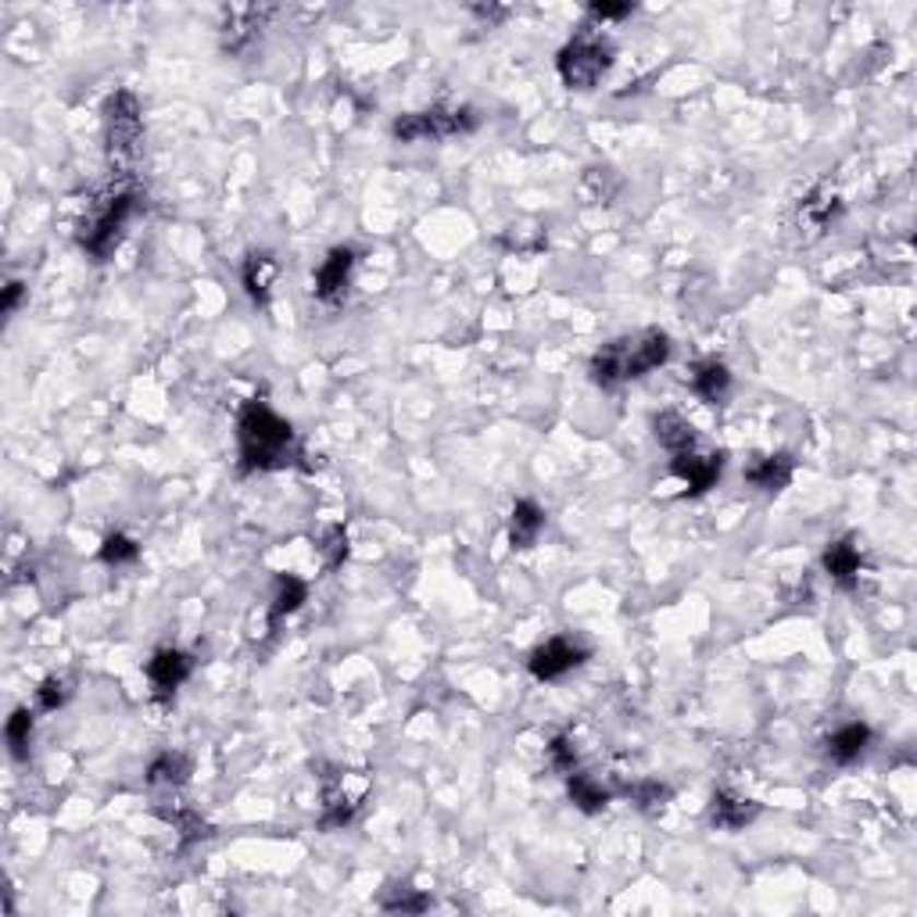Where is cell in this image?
I'll return each instance as SVG.
<instances>
[{
    "mask_svg": "<svg viewBox=\"0 0 917 917\" xmlns=\"http://www.w3.org/2000/svg\"><path fill=\"white\" fill-rule=\"evenodd\" d=\"M237 442H240V470L244 473L287 470V467H294V459L302 456L291 423L277 416L266 402H258V398L240 409Z\"/></svg>",
    "mask_w": 917,
    "mask_h": 917,
    "instance_id": "6da1fadb",
    "label": "cell"
},
{
    "mask_svg": "<svg viewBox=\"0 0 917 917\" xmlns=\"http://www.w3.org/2000/svg\"><path fill=\"white\" fill-rule=\"evenodd\" d=\"M670 358V338L663 330H638V333H624V338H613L610 344H602L596 355H591L588 373L602 391H613V387L627 384V380H642L649 377L653 369H660Z\"/></svg>",
    "mask_w": 917,
    "mask_h": 917,
    "instance_id": "7a4b0ae2",
    "label": "cell"
},
{
    "mask_svg": "<svg viewBox=\"0 0 917 917\" xmlns=\"http://www.w3.org/2000/svg\"><path fill=\"white\" fill-rule=\"evenodd\" d=\"M140 140H144V115H140L137 97L129 90H115L105 101V148L108 162L126 173L137 162Z\"/></svg>",
    "mask_w": 917,
    "mask_h": 917,
    "instance_id": "3957f363",
    "label": "cell"
},
{
    "mask_svg": "<svg viewBox=\"0 0 917 917\" xmlns=\"http://www.w3.org/2000/svg\"><path fill=\"white\" fill-rule=\"evenodd\" d=\"M610 64H613V47L596 33L574 36V40L560 50V58H555L560 80L571 90H596L602 75L610 72Z\"/></svg>",
    "mask_w": 917,
    "mask_h": 917,
    "instance_id": "277c9868",
    "label": "cell"
},
{
    "mask_svg": "<svg viewBox=\"0 0 917 917\" xmlns=\"http://www.w3.org/2000/svg\"><path fill=\"white\" fill-rule=\"evenodd\" d=\"M481 126V115L473 108H427V111H409L398 115L391 133L402 144H416V140H448V137H462L473 133Z\"/></svg>",
    "mask_w": 917,
    "mask_h": 917,
    "instance_id": "5b68a950",
    "label": "cell"
},
{
    "mask_svg": "<svg viewBox=\"0 0 917 917\" xmlns=\"http://www.w3.org/2000/svg\"><path fill=\"white\" fill-rule=\"evenodd\" d=\"M137 209V193L133 190H119L111 193L105 201V209H101L90 223H83L80 230V248L94 258V262H105V258L119 248L122 240V230L129 223V215Z\"/></svg>",
    "mask_w": 917,
    "mask_h": 917,
    "instance_id": "8992f818",
    "label": "cell"
},
{
    "mask_svg": "<svg viewBox=\"0 0 917 917\" xmlns=\"http://www.w3.org/2000/svg\"><path fill=\"white\" fill-rule=\"evenodd\" d=\"M585 660H588L585 645H577L574 638L560 635V638L541 642L538 649L531 653V660H527V667H531V674L538 681H560V678L571 674V670H577Z\"/></svg>",
    "mask_w": 917,
    "mask_h": 917,
    "instance_id": "52a82bcc",
    "label": "cell"
},
{
    "mask_svg": "<svg viewBox=\"0 0 917 917\" xmlns=\"http://www.w3.org/2000/svg\"><path fill=\"white\" fill-rule=\"evenodd\" d=\"M670 473H674L681 484H689V495H703V491L714 487L720 481V473H725V451H699V448L678 451V456L670 459Z\"/></svg>",
    "mask_w": 917,
    "mask_h": 917,
    "instance_id": "ba28073f",
    "label": "cell"
},
{
    "mask_svg": "<svg viewBox=\"0 0 917 917\" xmlns=\"http://www.w3.org/2000/svg\"><path fill=\"white\" fill-rule=\"evenodd\" d=\"M348 781H352V774L338 771V778H327V785H322V818H319L322 832L344 828V824L355 818V810L363 807L369 785H363V789L352 792V789H348Z\"/></svg>",
    "mask_w": 917,
    "mask_h": 917,
    "instance_id": "9c48e42d",
    "label": "cell"
},
{
    "mask_svg": "<svg viewBox=\"0 0 917 917\" xmlns=\"http://www.w3.org/2000/svg\"><path fill=\"white\" fill-rule=\"evenodd\" d=\"M355 251L352 248H333L322 266L316 269V298L322 305H341L348 298V283H352Z\"/></svg>",
    "mask_w": 917,
    "mask_h": 917,
    "instance_id": "30bf717a",
    "label": "cell"
},
{
    "mask_svg": "<svg viewBox=\"0 0 917 917\" xmlns=\"http://www.w3.org/2000/svg\"><path fill=\"white\" fill-rule=\"evenodd\" d=\"M821 566H824V574H828L838 588L854 591L857 580H860V571H863V552L857 545V538L832 541V545L824 549V555H821Z\"/></svg>",
    "mask_w": 917,
    "mask_h": 917,
    "instance_id": "8fae6325",
    "label": "cell"
},
{
    "mask_svg": "<svg viewBox=\"0 0 917 917\" xmlns=\"http://www.w3.org/2000/svg\"><path fill=\"white\" fill-rule=\"evenodd\" d=\"M760 818V803L745 799L731 789H717L714 799H709V824L720 832H742L749 821Z\"/></svg>",
    "mask_w": 917,
    "mask_h": 917,
    "instance_id": "7c38bea8",
    "label": "cell"
},
{
    "mask_svg": "<svg viewBox=\"0 0 917 917\" xmlns=\"http://www.w3.org/2000/svg\"><path fill=\"white\" fill-rule=\"evenodd\" d=\"M193 674V656L184 649H158L148 663V678L158 695H173Z\"/></svg>",
    "mask_w": 917,
    "mask_h": 917,
    "instance_id": "4fadbf2b",
    "label": "cell"
},
{
    "mask_svg": "<svg viewBox=\"0 0 917 917\" xmlns=\"http://www.w3.org/2000/svg\"><path fill=\"white\" fill-rule=\"evenodd\" d=\"M280 273V262L273 251H251L244 258L240 266V280H244V291H248V298L255 305H269V294H273V283Z\"/></svg>",
    "mask_w": 917,
    "mask_h": 917,
    "instance_id": "5bb4252c",
    "label": "cell"
},
{
    "mask_svg": "<svg viewBox=\"0 0 917 917\" xmlns=\"http://www.w3.org/2000/svg\"><path fill=\"white\" fill-rule=\"evenodd\" d=\"M796 473V459L789 451H774V456L756 459L753 467L745 470V481L753 484L756 491H767V495H778L781 487H789Z\"/></svg>",
    "mask_w": 917,
    "mask_h": 917,
    "instance_id": "9a60e30c",
    "label": "cell"
},
{
    "mask_svg": "<svg viewBox=\"0 0 917 917\" xmlns=\"http://www.w3.org/2000/svg\"><path fill=\"white\" fill-rule=\"evenodd\" d=\"M273 15V8H234L230 11V22H226V50L230 55H244L255 40H258V30H262V22Z\"/></svg>",
    "mask_w": 917,
    "mask_h": 917,
    "instance_id": "2e32d148",
    "label": "cell"
},
{
    "mask_svg": "<svg viewBox=\"0 0 917 917\" xmlns=\"http://www.w3.org/2000/svg\"><path fill=\"white\" fill-rule=\"evenodd\" d=\"M689 384L706 405H720L731 391V369L720 363V358H703V363L692 366Z\"/></svg>",
    "mask_w": 917,
    "mask_h": 917,
    "instance_id": "e0dca14e",
    "label": "cell"
},
{
    "mask_svg": "<svg viewBox=\"0 0 917 917\" xmlns=\"http://www.w3.org/2000/svg\"><path fill=\"white\" fill-rule=\"evenodd\" d=\"M868 745H871V728L868 725H846V728H838L835 734L824 739V753H828L832 764L849 767L868 753Z\"/></svg>",
    "mask_w": 917,
    "mask_h": 917,
    "instance_id": "ac0fdd59",
    "label": "cell"
},
{
    "mask_svg": "<svg viewBox=\"0 0 917 917\" xmlns=\"http://www.w3.org/2000/svg\"><path fill=\"white\" fill-rule=\"evenodd\" d=\"M541 531H545V509L534 498H516V506L509 513V545L531 549Z\"/></svg>",
    "mask_w": 917,
    "mask_h": 917,
    "instance_id": "d6986e66",
    "label": "cell"
},
{
    "mask_svg": "<svg viewBox=\"0 0 917 917\" xmlns=\"http://www.w3.org/2000/svg\"><path fill=\"white\" fill-rule=\"evenodd\" d=\"M653 434H656V442H660L670 451V456H678V451H689V448L699 445L695 427L674 409H667V412H660V416L653 420Z\"/></svg>",
    "mask_w": 917,
    "mask_h": 917,
    "instance_id": "ffe728a7",
    "label": "cell"
},
{
    "mask_svg": "<svg viewBox=\"0 0 917 917\" xmlns=\"http://www.w3.org/2000/svg\"><path fill=\"white\" fill-rule=\"evenodd\" d=\"M308 599V585L294 574L277 577V599L269 606V627H277L283 616H291L294 610H302V602Z\"/></svg>",
    "mask_w": 917,
    "mask_h": 917,
    "instance_id": "44dd1931",
    "label": "cell"
},
{
    "mask_svg": "<svg viewBox=\"0 0 917 917\" xmlns=\"http://www.w3.org/2000/svg\"><path fill=\"white\" fill-rule=\"evenodd\" d=\"M566 792H571L574 807L585 810V813H599L613 799V792L602 789V785L591 778V774H577V771L566 774Z\"/></svg>",
    "mask_w": 917,
    "mask_h": 917,
    "instance_id": "7402d4cb",
    "label": "cell"
},
{
    "mask_svg": "<svg viewBox=\"0 0 917 917\" xmlns=\"http://www.w3.org/2000/svg\"><path fill=\"white\" fill-rule=\"evenodd\" d=\"M190 778V760L184 753H162L151 760L148 767V785H184Z\"/></svg>",
    "mask_w": 917,
    "mask_h": 917,
    "instance_id": "603a6c76",
    "label": "cell"
},
{
    "mask_svg": "<svg viewBox=\"0 0 917 917\" xmlns=\"http://www.w3.org/2000/svg\"><path fill=\"white\" fill-rule=\"evenodd\" d=\"M4 734H8L11 756H15V760H25V756H30V742H33V709L19 706L15 714L8 717Z\"/></svg>",
    "mask_w": 917,
    "mask_h": 917,
    "instance_id": "cb8c5ba5",
    "label": "cell"
},
{
    "mask_svg": "<svg viewBox=\"0 0 917 917\" xmlns=\"http://www.w3.org/2000/svg\"><path fill=\"white\" fill-rule=\"evenodd\" d=\"M838 204L835 198H821V193H810V198L803 201V209H799V223H803L807 230H813V234H821L824 226L832 223V219L838 215Z\"/></svg>",
    "mask_w": 917,
    "mask_h": 917,
    "instance_id": "d4e9b609",
    "label": "cell"
},
{
    "mask_svg": "<svg viewBox=\"0 0 917 917\" xmlns=\"http://www.w3.org/2000/svg\"><path fill=\"white\" fill-rule=\"evenodd\" d=\"M97 555H101V563H108V566H126V563L140 560V545L126 534H108Z\"/></svg>",
    "mask_w": 917,
    "mask_h": 917,
    "instance_id": "484cf974",
    "label": "cell"
},
{
    "mask_svg": "<svg viewBox=\"0 0 917 917\" xmlns=\"http://www.w3.org/2000/svg\"><path fill=\"white\" fill-rule=\"evenodd\" d=\"M384 910L391 914H420L431 907V900L420 893V889H409V885H395V896H384L380 900Z\"/></svg>",
    "mask_w": 917,
    "mask_h": 917,
    "instance_id": "4316f807",
    "label": "cell"
},
{
    "mask_svg": "<svg viewBox=\"0 0 917 917\" xmlns=\"http://www.w3.org/2000/svg\"><path fill=\"white\" fill-rule=\"evenodd\" d=\"M64 699H69V689H64L61 678H47V681H40V689H36V706H40L44 714H55L58 706H64Z\"/></svg>",
    "mask_w": 917,
    "mask_h": 917,
    "instance_id": "83f0119b",
    "label": "cell"
},
{
    "mask_svg": "<svg viewBox=\"0 0 917 917\" xmlns=\"http://www.w3.org/2000/svg\"><path fill=\"white\" fill-rule=\"evenodd\" d=\"M549 764H552L555 771H563V774H571V771L577 767V749H574L571 739H566V734H560V739H552V745H549Z\"/></svg>",
    "mask_w": 917,
    "mask_h": 917,
    "instance_id": "f1b7e54d",
    "label": "cell"
},
{
    "mask_svg": "<svg viewBox=\"0 0 917 917\" xmlns=\"http://www.w3.org/2000/svg\"><path fill=\"white\" fill-rule=\"evenodd\" d=\"M627 796H635L638 807L653 810V807H663V799H670V789L660 781H642V785H635V789H627Z\"/></svg>",
    "mask_w": 917,
    "mask_h": 917,
    "instance_id": "f546056e",
    "label": "cell"
},
{
    "mask_svg": "<svg viewBox=\"0 0 917 917\" xmlns=\"http://www.w3.org/2000/svg\"><path fill=\"white\" fill-rule=\"evenodd\" d=\"M322 552H327V566L330 571H338V566L344 563V555H348V534H344V527H330V534H327V545H322Z\"/></svg>",
    "mask_w": 917,
    "mask_h": 917,
    "instance_id": "4dcf8cb0",
    "label": "cell"
},
{
    "mask_svg": "<svg viewBox=\"0 0 917 917\" xmlns=\"http://www.w3.org/2000/svg\"><path fill=\"white\" fill-rule=\"evenodd\" d=\"M588 11L596 19H610V22H616V19H627L631 11H635V4H631V0H624V4H602V0H596V4H588Z\"/></svg>",
    "mask_w": 917,
    "mask_h": 917,
    "instance_id": "1f68e13d",
    "label": "cell"
},
{
    "mask_svg": "<svg viewBox=\"0 0 917 917\" xmlns=\"http://www.w3.org/2000/svg\"><path fill=\"white\" fill-rule=\"evenodd\" d=\"M473 15L484 19L487 25H495V22H502V19L509 15V8H498V4H473Z\"/></svg>",
    "mask_w": 917,
    "mask_h": 917,
    "instance_id": "d6a6232c",
    "label": "cell"
},
{
    "mask_svg": "<svg viewBox=\"0 0 917 917\" xmlns=\"http://www.w3.org/2000/svg\"><path fill=\"white\" fill-rule=\"evenodd\" d=\"M22 294H25V283H19V280H11L8 287H4V313L11 316L19 308V302H22Z\"/></svg>",
    "mask_w": 917,
    "mask_h": 917,
    "instance_id": "836d02e7",
    "label": "cell"
}]
</instances>
